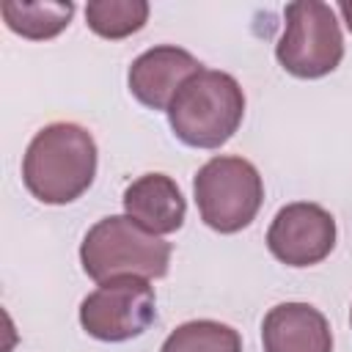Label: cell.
Returning a JSON list of instances; mask_svg holds the SVG:
<instances>
[{
  "label": "cell",
  "instance_id": "cell-1",
  "mask_svg": "<svg viewBox=\"0 0 352 352\" xmlns=\"http://www.w3.org/2000/svg\"><path fill=\"white\" fill-rule=\"evenodd\" d=\"M96 176V140L74 121L41 126L22 157L28 192L50 206L77 201Z\"/></svg>",
  "mask_w": 352,
  "mask_h": 352
},
{
  "label": "cell",
  "instance_id": "cell-2",
  "mask_svg": "<svg viewBox=\"0 0 352 352\" xmlns=\"http://www.w3.org/2000/svg\"><path fill=\"white\" fill-rule=\"evenodd\" d=\"M165 113L173 135L184 146L220 148L242 124L245 94L228 72L201 69L184 80Z\"/></svg>",
  "mask_w": 352,
  "mask_h": 352
},
{
  "label": "cell",
  "instance_id": "cell-3",
  "mask_svg": "<svg viewBox=\"0 0 352 352\" xmlns=\"http://www.w3.org/2000/svg\"><path fill=\"white\" fill-rule=\"evenodd\" d=\"M170 242L148 234L126 214L102 217L88 228L80 245V261L91 280L102 283L118 275L165 278L170 264Z\"/></svg>",
  "mask_w": 352,
  "mask_h": 352
},
{
  "label": "cell",
  "instance_id": "cell-4",
  "mask_svg": "<svg viewBox=\"0 0 352 352\" xmlns=\"http://www.w3.org/2000/svg\"><path fill=\"white\" fill-rule=\"evenodd\" d=\"M192 192L201 220L220 234L248 228L264 204V182L258 168L250 160L231 154L204 162L192 179Z\"/></svg>",
  "mask_w": 352,
  "mask_h": 352
},
{
  "label": "cell",
  "instance_id": "cell-5",
  "mask_svg": "<svg viewBox=\"0 0 352 352\" xmlns=\"http://www.w3.org/2000/svg\"><path fill=\"white\" fill-rule=\"evenodd\" d=\"M275 58L300 80H316L336 72L344 58V36L336 11L322 0L289 3L283 11V33L275 44Z\"/></svg>",
  "mask_w": 352,
  "mask_h": 352
},
{
  "label": "cell",
  "instance_id": "cell-6",
  "mask_svg": "<svg viewBox=\"0 0 352 352\" xmlns=\"http://www.w3.org/2000/svg\"><path fill=\"white\" fill-rule=\"evenodd\" d=\"M157 319V297L146 278L140 275H118L102 280L82 302H80V324L82 330L107 344L138 338Z\"/></svg>",
  "mask_w": 352,
  "mask_h": 352
},
{
  "label": "cell",
  "instance_id": "cell-7",
  "mask_svg": "<svg viewBox=\"0 0 352 352\" xmlns=\"http://www.w3.org/2000/svg\"><path fill=\"white\" fill-rule=\"evenodd\" d=\"M267 248L286 267H314L336 248V220L319 204H286L270 223Z\"/></svg>",
  "mask_w": 352,
  "mask_h": 352
},
{
  "label": "cell",
  "instance_id": "cell-8",
  "mask_svg": "<svg viewBox=\"0 0 352 352\" xmlns=\"http://www.w3.org/2000/svg\"><path fill=\"white\" fill-rule=\"evenodd\" d=\"M204 66L192 52L176 44H157L132 60L126 85L140 104L151 110H168L170 99L184 85V80H190Z\"/></svg>",
  "mask_w": 352,
  "mask_h": 352
},
{
  "label": "cell",
  "instance_id": "cell-9",
  "mask_svg": "<svg viewBox=\"0 0 352 352\" xmlns=\"http://www.w3.org/2000/svg\"><path fill=\"white\" fill-rule=\"evenodd\" d=\"M264 352H333L324 314L308 302H280L261 322Z\"/></svg>",
  "mask_w": 352,
  "mask_h": 352
},
{
  "label": "cell",
  "instance_id": "cell-10",
  "mask_svg": "<svg viewBox=\"0 0 352 352\" xmlns=\"http://www.w3.org/2000/svg\"><path fill=\"white\" fill-rule=\"evenodd\" d=\"M124 212L154 236L182 228L187 201L168 173H143L124 190Z\"/></svg>",
  "mask_w": 352,
  "mask_h": 352
},
{
  "label": "cell",
  "instance_id": "cell-11",
  "mask_svg": "<svg viewBox=\"0 0 352 352\" xmlns=\"http://www.w3.org/2000/svg\"><path fill=\"white\" fill-rule=\"evenodd\" d=\"M0 14L8 25L22 38L30 41H47L55 38L63 28H69L74 16V3H55V0H41V3H19V0H6L0 6Z\"/></svg>",
  "mask_w": 352,
  "mask_h": 352
},
{
  "label": "cell",
  "instance_id": "cell-12",
  "mask_svg": "<svg viewBox=\"0 0 352 352\" xmlns=\"http://www.w3.org/2000/svg\"><path fill=\"white\" fill-rule=\"evenodd\" d=\"M160 352H242V336L214 319H192L179 324L160 346Z\"/></svg>",
  "mask_w": 352,
  "mask_h": 352
},
{
  "label": "cell",
  "instance_id": "cell-13",
  "mask_svg": "<svg viewBox=\"0 0 352 352\" xmlns=\"http://www.w3.org/2000/svg\"><path fill=\"white\" fill-rule=\"evenodd\" d=\"M148 19L146 0H91L85 6V25L110 41L138 33Z\"/></svg>",
  "mask_w": 352,
  "mask_h": 352
},
{
  "label": "cell",
  "instance_id": "cell-14",
  "mask_svg": "<svg viewBox=\"0 0 352 352\" xmlns=\"http://www.w3.org/2000/svg\"><path fill=\"white\" fill-rule=\"evenodd\" d=\"M338 11H341V16H344V22H346V28L352 33V0H341L338 3Z\"/></svg>",
  "mask_w": 352,
  "mask_h": 352
},
{
  "label": "cell",
  "instance_id": "cell-15",
  "mask_svg": "<svg viewBox=\"0 0 352 352\" xmlns=\"http://www.w3.org/2000/svg\"><path fill=\"white\" fill-rule=\"evenodd\" d=\"M349 322H352V311H349Z\"/></svg>",
  "mask_w": 352,
  "mask_h": 352
}]
</instances>
